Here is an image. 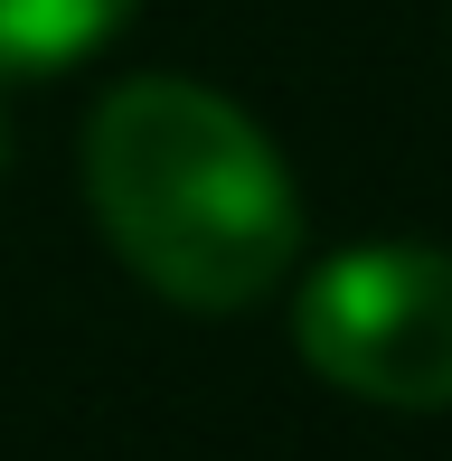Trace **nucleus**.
Instances as JSON below:
<instances>
[{
	"instance_id": "f257e3e1",
	"label": "nucleus",
	"mask_w": 452,
	"mask_h": 461,
	"mask_svg": "<svg viewBox=\"0 0 452 461\" xmlns=\"http://www.w3.org/2000/svg\"><path fill=\"white\" fill-rule=\"evenodd\" d=\"M95 226L160 302L245 311L302 264L283 151L198 76H132L86 122Z\"/></svg>"
},
{
	"instance_id": "f03ea898",
	"label": "nucleus",
	"mask_w": 452,
	"mask_h": 461,
	"mask_svg": "<svg viewBox=\"0 0 452 461\" xmlns=\"http://www.w3.org/2000/svg\"><path fill=\"white\" fill-rule=\"evenodd\" d=\"M293 348L358 405L452 414V245H348L312 264Z\"/></svg>"
},
{
	"instance_id": "7ed1b4c3",
	"label": "nucleus",
	"mask_w": 452,
	"mask_h": 461,
	"mask_svg": "<svg viewBox=\"0 0 452 461\" xmlns=\"http://www.w3.org/2000/svg\"><path fill=\"white\" fill-rule=\"evenodd\" d=\"M132 10L141 0H0V86L57 76V67H76V57H95Z\"/></svg>"
},
{
	"instance_id": "20e7f679",
	"label": "nucleus",
	"mask_w": 452,
	"mask_h": 461,
	"mask_svg": "<svg viewBox=\"0 0 452 461\" xmlns=\"http://www.w3.org/2000/svg\"><path fill=\"white\" fill-rule=\"evenodd\" d=\"M0 170H10V104H0Z\"/></svg>"
}]
</instances>
